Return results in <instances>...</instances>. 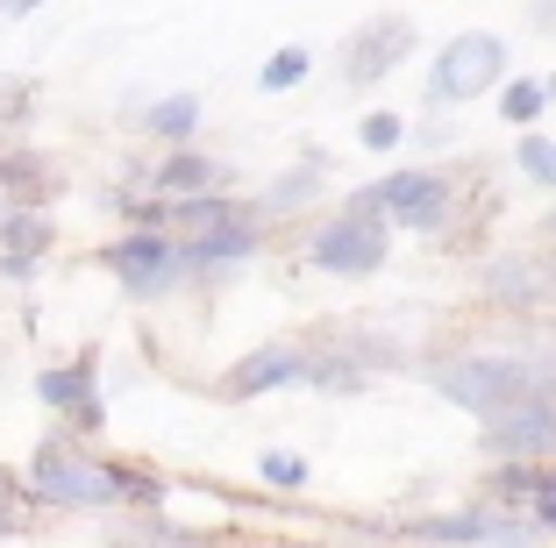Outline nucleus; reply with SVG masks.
<instances>
[{
    "instance_id": "nucleus-1",
    "label": "nucleus",
    "mask_w": 556,
    "mask_h": 548,
    "mask_svg": "<svg viewBox=\"0 0 556 548\" xmlns=\"http://www.w3.org/2000/svg\"><path fill=\"white\" fill-rule=\"evenodd\" d=\"M29 484L36 499L72 506V513H100V506H122V477L108 456H86L79 442H43L29 456Z\"/></svg>"
},
{
    "instance_id": "nucleus-2",
    "label": "nucleus",
    "mask_w": 556,
    "mask_h": 548,
    "mask_svg": "<svg viewBox=\"0 0 556 548\" xmlns=\"http://www.w3.org/2000/svg\"><path fill=\"white\" fill-rule=\"evenodd\" d=\"M450 207H457V178L450 171H393L350 200V214L386 221V228H414V235H435L450 221Z\"/></svg>"
},
{
    "instance_id": "nucleus-3",
    "label": "nucleus",
    "mask_w": 556,
    "mask_h": 548,
    "mask_svg": "<svg viewBox=\"0 0 556 548\" xmlns=\"http://www.w3.org/2000/svg\"><path fill=\"white\" fill-rule=\"evenodd\" d=\"M400 541H435V548H542L549 534L528 513L507 506H457V513H414L400 520Z\"/></svg>"
},
{
    "instance_id": "nucleus-4",
    "label": "nucleus",
    "mask_w": 556,
    "mask_h": 548,
    "mask_svg": "<svg viewBox=\"0 0 556 548\" xmlns=\"http://www.w3.org/2000/svg\"><path fill=\"white\" fill-rule=\"evenodd\" d=\"M435 385H442V399H450V406L478 413L485 428H492V420H507L514 406H535L528 378L514 371V364H500L492 349H464V356H450V364L435 371Z\"/></svg>"
},
{
    "instance_id": "nucleus-5",
    "label": "nucleus",
    "mask_w": 556,
    "mask_h": 548,
    "mask_svg": "<svg viewBox=\"0 0 556 548\" xmlns=\"http://www.w3.org/2000/svg\"><path fill=\"white\" fill-rule=\"evenodd\" d=\"M500 79H507V43L492 29H464V36L442 43L435 72H428V100H435V107H464V100L492 93Z\"/></svg>"
},
{
    "instance_id": "nucleus-6",
    "label": "nucleus",
    "mask_w": 556,
    "mask_h": 548,
    "mask_svg": "<svg viewBox=\"0 0 556 548\" xmlns=\"http://www.w3.org/2000/svg\"><path fill=\"white\" fill-rule=\"evenodd\" d=\"M100 264L122 278V285L136 292V300H150V292H172L186 278V257H179V235H164V228H129V235H115L108 250H100Z\"/></svg>"
},
{
    "instance_id": "nucleus-7",
    "label": "nucleus",
    "mask_w": 556,
    "mask_h": 548,
    "mask_svg": "<svg viewBox=\"0 0 556 548\" xmlns=\"http://www.w3.org/2000/svg\"><path fill=\"white\" fill-rule=\"evenodd\" d=\"M321 271L336 278H371L386 264V221H364V214H343V221L314 228V250H307Z\"/></svg>"
},
{
    "instance_id": "nucleus-8",
    "label": "nucleus",
    "mask_w": 556,
    "mask_h": 548,
    "mask_svg": "<svg viewBox=\"0 0 556 548\" xmlns=\"http://www.w3.org/2000/svg\"><path fill=\"white\" fill-rule=\"evenodd\" d=\"M407 50H414V22L407 15L364 22V29L350 36V50H343V86H378L400 58H407Z\"/></svg>"
},
{
    "instance_id": "nucleus-9",
    "label": "nucleus",
    "mask_w": 556,
    "mask_h": 548,
    "mask_svg": "<svg viewBox=\"0 0 556 548\" xmlns=\"http://www.w3.org/2000/svg\"><path fill=\"white\" fill-rule=\"evenodd\" d=\"M485 300H500V307H514V314L556 300V257H549V250H514V257H492L485 264Z\"/></svg>"
},
{
    "instance_id": "nucleus-10",
    "label": "nucleus",
    "mask_w": 556,
    "mask_h": 548,
    "mask_svg": "<svg viewBox=\"0 0 556 548\" xmlns=\"http://www.w3.org/2000/svg\"><path fill=\"white\" fill-rule=\"evenodd\" d=\"M36 399L50 406V413H72L79 428H100V364H93V349L86 356H72V364H50L43 378H36Z\"/></svg>"
},
{
    "instance_id": "nucleus-11",
    "label": "nucleus",
    "mask_w": 556,
    "mask_h": 548,
    "mask_svg": "<svg viewBox=\"0 0 556 548\" xmlns=\"http://www.w3.org/2000/svg\"><path fill=\"white\" fill-rule=\"evenodd\" d=\"M293 378H307V342H264V349H250L236 371H222V399H257V392L271 385H293Z\"/></svg>"
},
{
    "instance_id": "nucleus-12",
    "label": "nucleus",
    "mask_w": 556,
    "mask_h": 548,
    "mask_svg": "<svg viewBox=\"0 0 556 548\" xmlns=\"http://www.w3.org/2000/svg\"><path fill=\"white\" fill-rule=\"evenodd\" d=\"M485 449L507 456V463H528V456H556V406L535 399V406H514L507 420L485 428Z\"/></svg>"
},
{
    "instance_id": "nucleus-13",
    "label": "nucleus",
    "mask_w": 556,
    "mask_h": 548,
    "mask_svg": "<svg viewBox=\"0 0 556 548\" xmlns=\"http://www.w3.org/2000/svg\"><path fill=\"white\" fill-rule=\"evenodd\" d=\"M150 186H157V193H164V207H172V200H207V193H222V186H229V171H222L214 157L172 150V157H164L157 171H150Z\"/></svg>"
},
{
    "instance_id": "nucleus-14",
    "label": "nucleus",
    "mask_w": 556,
    "mask_h": 548,
    "mask_svg": "<svg viewBox=\"0 0 556 548\" xmlns=\"http://www.w3.org/2000/svg\"><path fill=\"white\" fill-rule=\"evenodd\" d=\"M36 250H50V221H36V214H8V221H0V271L29 278Z\"/></svg>"
},
{
    "instance_id": "nucleus-15",
    "label": "nucleus",
    "mask_w": 556,
    "mask_h": 548,
    "mask_svg": "<svg viewBox=\"0 0 556 548\" xmlns=\"http://www.w3.org/2000/svg\"><path fill=\"white\" fill-rule=\"evenodd\" d=\"M108 541H115V548H222V541H214V534L172 527V520H164V513H143V520H136V527H115V534H108Z\"/></svg>"
},
{
    "instance_id": "nucleus-16",
    "label": "nucleus",
    "mask_w": 556,
    "mask_h": 548,
    "mask_svg": "<svg viewBox=\"0 0 556 548\" xmlns=\"http://www.w3.org/2000/svg\"><path fill=\"white\" fill-rule=\"evenodd\" d=\"M143 129H150V136H164V143H186V136L200 129V100H193V93H164L157 107L143 114Z\"/></svg>"
},
{
    "instance_id": "nucleus-17",
    "label": "nucleus",
    "mask_w": 556,
    "mask_h": 548,
    "mask_svg": "<svg viewBox=\"0 0 556 548\" xmlns=\"http://www.w3.org/2000/svg\"><path fill=\"white\" fill-rule=\"evenodd\" d=\"M542 107H549V86H542V79H507V100H500V114H507L514 129L542 122Z\"/></svg>"
},
{
    "instance_id": "nucleus-18",
    "label": "nucleus",
    "mask_w": 556,
    "mask_h": 548,
    "mask_svg": "<svg viewBox=\"0 0 556 548\" xmlns=\"http://www.w3.org/2000/svg\"><path fill=\"white\" fill-rule=\"evenodd\" d=\"M307 72H314V58H307V50H300V43H286V50H278V58H264L257 86H264V93H286V86H300V79H307Z\"/></svg>"
},
{
    "instance_id": "nucleus-19",
    "label": "nucleus",
    "mask_w": 556,
    "mask_h": 548,
    "mask_svg": "<svg viewBox=\"0 0 556 548\" xmlns=\"http://www.w3.org/2000/svg\"><path fill=\"white\" fill-rule=\"evenodd\" d=\"M314 193H321V171L307 164V171H293L286 186H271V193H264V207H271V214H293V207H307Z\"/></svg>"
},
{
    "instance_id": "nucleus-20",
    "label": "nucleus",
    "mask_w": 556,
    "mask_h": 548,
    "mask_svg": "<svg viewBox=\"0 0 556 548\" xmlns=\"http://www.w3.org/2000/svg\"><path fill=\"white\" fill-rule=\"evenodd\" d=\"M514 164H521V171L535 178V186H556V143H549V136H521Z\"/></svg>"
},
{
    "instance_id": "nucleus-21",
    "label": "nucleus",
    "mask_w": 556,
    "mask_h": 548,
    "mask_svg": "<svg viewBox=\"0 0 556 548\" xmlns=\"http://www.w3.org/2000/svg\"><path fill=\"white\" fill-rule=\"evenodd\" d=\"M257 470H264V484H278V492H300V484H307V456H293V449H271Z\"/></svg>"
},
{
    "instance_id": "nucleus-22",
    "label": "nucleus",
    "mask_w": 556,
    "mask_h": 548,
    "mask_svg": "<svg viewBox=\"0 0 556 548\" xmlns=\"http://www.w3.org/2000/svg\"><path fill=\"white\" fill-rule=\"evenodd\" d=\"M528 520H535L542 534H556V463L535 470V499H528Z\"/></svg>"
},
{
    "instance_id": "nucleus-23",
    "label": "nucleus",
    "mask_w": 556,
    "mask_h": 548,
    "mask_svg": "<svg viewBox=\"0 0 556 548\" xmlns=\"http://www.w3.org/2000/svg\"><path fill=\"white\" fill-rule=\"evenodd\" d=\"M400 136H407V122H400V114H364V122H357V143L364 150H393Z\"/></svg>"
},
{
    "instance_id": "nucleus-24",
    "label": "nucleus",
    "mask_w": 556,
    "mask_h": 548,
    "mask_svg": "<svg viewBox=\"0 0 556 548\" xmlns=\"http://www.w3.org/2000/svg\"><path fill=\"white\" fill-rule=\"evenodd\" d=\"M36 8H43V0H0V15H8V22H22V15H36Z\"/></svg>"
},
{
    "instance_id": "nucleus-25",
    "label": "nucleus",
    "mask_w": 556,
    "mask_h": 548,
    "mask_svg": "<svg viewBox=\"0 0 556 548\" xmlns=\"http://www.w3.org/2000/svg\"><path fill=\"white\" fill-rule=\"evenodd\" d=\"M22 492H15V477H8V470H0V513H8V506H15Z\"/></svg>"
},
{
    "instance_id": "nucleus-26",
    "label": "nucleus",
    "mask_w": 556,
    "mask_h": 548,
    "mask_svg": "<svg viewBox=\"0 0 556 548\" xmlns=\"http://www.w3.org/2000/svg\"><path fill=\"white\" fill-rule=\"evenodd\" d=\"M542 86H549V100H556V79H542Z\"/></svg>"
}]
</instances>
